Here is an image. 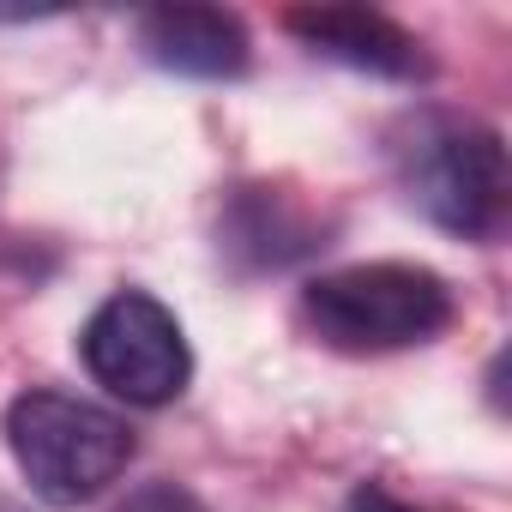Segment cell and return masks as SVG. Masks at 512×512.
<instances>
[{"instance_id":"6","label":"cell","mask_w":512,"mask_h":512,"mask_svg":"<svg viewBox=\"0 0 512 512\" xmlns=\"http://www.w3.org/2000/svg\"><path fill=\"white\" fill-rule=\"evenodd\" d=\"M133 37H139L145 61L175 79L223 85V79H241L253 61V37H247L241 13H229V7H151V13H139Z\"/></svg>"},{"instance_id":"4","label":"cell","mask_w":512,"mask_h":512,"mask_svg":"<svg viewBox=\"0 0 512 512\" xmlns=\"http://www.w3.org/2000/svg\"><path fill=\"white\" fill-rule=\"evenodd\" d=\"M79 356L91 380L139 410H163L193 380V350L181 320L151 290H115L79 332Z\"/></svg>"},{"instance_id":"2","label":"cell","mask_w":512,"mask_h":512,"mask_svg":"<svg viewBox=\"0 0 512 512\" xmlns=\"http://www.w3.org/2000/svg\"><path fill=\"white\" fill-rule=\"evenodd\" d=\"M452 290L416 260H362L302 284V326L338 356H392L452 326Z\"/></svg>"},{"instance_id":"8","label":"cell","mask_w":512,"mask_h":512,"mask_svg":"<svg viewBox=\"0 0 512 512\" xmlns=\"http://www.w3.org/2000/svg\"><path fill=\"white\" fill-rule=\"evenodd\" d=\"M115 512H211L193 488H181V482H145V488H133Z\"/></svg>"},{"instance_id":"1","label":"cell","mask_w":512,"mask_h":512,"mask_svg":"<svg viewBox=\"0 0 512 512\" xmlns=\"http://www.w3.org/2000/svg\"><path fill=\"white\" fill-rule=\"evenodd\" d=\"M392 175L398 193L458 241H494L512 211L506 139L458 109H416L392 127Z\"/></svg>"},{"instance_id":"7","label":"cell","mask_w":512,"mask_h":512,"mask_svg":"<svg viewBox=\"0 0 512 512\" xmlns=\"http://www.w3.org/2000/svg\"><path fill=\"white\" fill-rule=\"evenodd\" d=\"M217 247L235 260V272H278L326 241H320V223L284 187H235L217 223Z\"/></svg>"},{"instance_id":"5","label":"cell","mask_w":512,"mask_h":512,"mask_svg":"<svg viewBox=\"0 0 512 512\" xmlns=\"http://www.w3.org/2000/svg\"><path fill=\"white\" fill-rule=\"evenodd\" d=\"M284 31L308 55L338 61V67L368 73V79H392V85L434 79V55L422 49V37L404 31L398 19L374 13V7H296L284 19Z\"/></svg>"},{"instance_id":"9","label":"cell","mask_w":512,"mask_h":512,"mask_svg":"<svg viewBox=\"0 0 512 512\" xmlns=\"http://www.w3.org/2000/svg\"><path fill=\"white\" fill-rule=\"evenodd\" d=\"M344 512H416L410 500H398L392 488H380V482H356L350 488V500H344Z\"/></svg>"},{"instance_id":"3","label":"cell","mask_w":512,"mask_h":512,"mask_svg":"<svg viewBox=\"0 0 512 512\" xmlns=\"http://www.w3.org/2000/svg\"><path fill=\"white\" fill-rule=\"evenodd\" d=\"M7 452L19 464V476L31 482V494L55 512H73L85 500H97L127 464H133V428L127 416L73 398V392H49L31 386L7 404L0 416Z\"/></svg>"}]
</instances>
